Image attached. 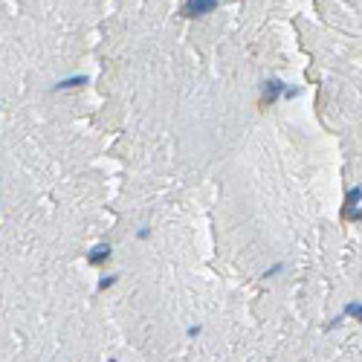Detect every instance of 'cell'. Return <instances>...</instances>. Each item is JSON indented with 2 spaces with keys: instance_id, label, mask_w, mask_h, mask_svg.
<instances>
[{
  "instance_id": "obj_1",
  "label": "cell",
  "mask_w": 362,
  "mask_h": 362,
  "mask_svg": "<svg viewBox=\"0 0 362 362\" xmlns=\"http://www.w3.org/2000/svg\"><path fill=\"white\" fill-rule=\"evenodd\" d=\"M217 9V0H186L180 15L183 18H200V15H212Z\"/></svg>"
},
{
  "instance_id": "obj_2",
  "label": "cell",
  "mask_w": 362,
  "mask_h": 362,
  "mask_svg": "<svg viewBox=\"0 0 362 362\" xmlns=\"http://www.w3.org/2000/svg\"><path fill=\"white\" fill-rule=\"evenodd\" d=\"M281 93H284V82H278V79H270V82H264V90H261V108H270L272 101L278 99Z\"/></svg>"
},
{
  "instance_id": "obj_3",
  "label": "cell",
  "mask_w": 362,
  "mask_h": 362,
  "mask_svg": "<svg viewBox=\"0 0 362 362\" xmlns=\"http://www.w3.org/2000/svg\"><path fill=\"white\" fill-rule=\"evenodd\" d=\"M108 261H110V246L108 244H99L87 255V264H90V267H101V264H108Z\"/></svg>"
},
{
  "instance_id": "obj_4",
  "label": "cell",
  "mask_w": 362,
  "mask_h": 362,
  "mask_svg": "<svg viewBox=\"0 0 362 362\" xmlns=\"http://www.w3.org/2000/svg\"><path fill=\"white\" fill-rule=\"evenodd\" d=\"M87 84V75H70V79H61L53 90H75V87H84Z\"/></svg>"
},
{
  "instance_id": "obj_5",
  "label": "cell",
  "mask_w": 362,
  "mask_h": 362,
  "mask_svg": "<svg viewBox=\"0 0 362 362\" xmlns=\"http://www.w3.org/2000/svg\"><path fill=\"white\" fill-rule=\"evenodd\" d=\"M359 203H362V186H351V189L345 191V203H342V206L356 209Z\"/></svg>"
},
{
  "instance_id": "obj_6",
  "label": "cell",
  "mask_w": 362,
  "mask_h": 362,
  "mask_svg": "<svg viewBox=\"0 0 362 362\" xmlns=\"http://www.w3.org/2000/svg\"><path fill=\"white\" fill-rule=\"evenodd\" d=\"M342 316H353V319H359V322H362V304H359V301L345 304V307H342Z\"/></svg>"
},
{
  "instance_id": "obj_7",
  "label": "cell",
  "mask_w": 362,
  "mask_h": 362,
  "mask_svg": "<svg viewBox=\"0 0 362 362\" xmlns=\"http://www.w3.org/2000/svg\"><path fill=\"white\" fill-rule=\"evenodd\" d=\"M339 217H342V220H362V209H348V206H342V209H339Z\"/></svg>"
},
{
  "instance_id": "obj_8",
  "label": "cell",
  "mask_w": 362,
  "mask_h": 362,
  "mask_svg": "<svg viewBox=\"0 0 362 362\" xmlns=\"http://www.w3.org/2000/svg\"><path fill=\"white\" fill-rule=\"evenodd\" d=\"M113 284H116V275H108V278L99 281V290H108V287H113Z\"/></svg>"
},
{
  "instance_id": "obj_9",
  "label": "cell",
  "mask_w": 362,
  "mask_h": 362,
  "mask_svg": "<svg viewBox=\"0 0 362 362\" xmlns=\"http://www.w3.org/2000/svg\"><path fill=\"white\" fill-rule=\"evenodd\" d=\"M281 96H284V99H296V96H299V90H293V87H284V93H281Z\"/></svg>"
},
{
  "instance_id": "obj_10",
  "label": "cell",
  "mask_w": 362,
  "mask_h": 362,
  "mask_svg": "<svg viewBox=\"0 0 362 362\" xmlns=\"http://www.w3.org/2000/svg\"><path fill=\"white\" fill-rule=\"evenodd\" d=\"M278 270H284V267H281V264H275V267H270V270L264 272V275H267V278H270V275H275V272H278Z\"/></svg>"
}]
</instances>
